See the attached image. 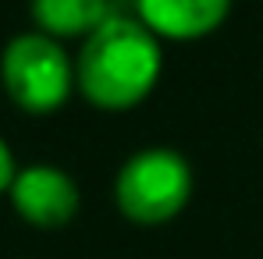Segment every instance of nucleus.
I'll return each instance as SVG.
<instances>
[{
  "mask_svg": "<svg viewBox=\"0 0 263 259\" xmlns=\"http://www.w3.org/2000/svg\"><path fill=\"white\" fill-rule=\"evenodd\" d=\"M114 11V0H29L32 29L61 43L89 39Z\"/></svg>",
  "mask_w": 263,
  "mask_h": 259,
  "instance_id": "6",
  "label": "nucleus"
},
{
  "mask_svg": "<svg viewBox=\"0 0 263 259\" xmlns=\"http://www.w3.org/2000/svg\"><path fill=\"white\" fill-rule=\"evenodd\" d=\"M18 160H14V149L7 146V138L0 135V199H7V188H11V181H14V174H18Z\"/></svg>",
  "mask_w": 263,
  "mask_h": 259,
  "instance_id": "7",
  "label": "nucleus"
},
{
  "mask_svg": "<svg viewBox=\"0 0 263 259\" xmlns=\"http://www.w3.org/2000/svg\"><path fill=\"white\" fill-rule=\"evenodd\" d=\"M235 0H132V14L160 43H199L228 22Z\"/></svg>",
  "mask_w": 263,
  "mask_h": 259,
  "instance_id": "5",
  "label": "nucleus"
},
{
  "mask_svg": "<svg viewBox=\"0 0 263 259\" xmlns=\"http://www.w3.org/2000/svg\"><path fill=\"white\" fill-rule=\"evenodd\" d=\"M7 203L18 213V220H25L29 227L61 231L82 210V188L64 167L36 160V164L18 167L11 188H7Z\"/></svg>",
  "mask_w": 263,
  "mask_h": 259,
  "instance_id": "4",
  "label": "nucleus"
},
{
  "mask_svg": "<svg viewBox=\"0 0 263 259\" xmlns=\"http://www.w3.org/2000/svg\"><path fill=\"white\" fill-rule=\"evenodd\" d=\"M196 192V171L171 146L135 149L114 174V206L135 227H164L185 213Z\"/></svg>",
  "mask_w": 263,
  "mask_h": 259,
  "instance_id": "2",
  "label": "nucleus"
},
{
  "mask_svg": "<svg viewBox=\"0 0 263 259\" xmlns=\"http://www.w3.org/2000/svg\"><path fill=\"white\" fill-rule=\"evenodd\" d=\"M0 89L29 117H50L79 92L75 53L53 36L36 29L7 39L0 53Z\"/></svg>",
  "mask_w": 263,
  "mask_h": 259,
  "instance_id": "3",
  "label": "nucleus"
},
{
  "mask_svg": "<svg viewBox=\"0 0 263 259\" xmlns=\"http://www.w3.org/2000/svg\"><path fill=\"white\" fill-rule=\"evenodd\" d=\"M164 75V43L132 14L114 11L75 50V86L103 114L135 110L153 96Z\"/></svg>",
  "mask_w": 263,
  "mask_h": 259,
  "instance_id": "1",
  "label": "nucleus"
}]
</instances>
